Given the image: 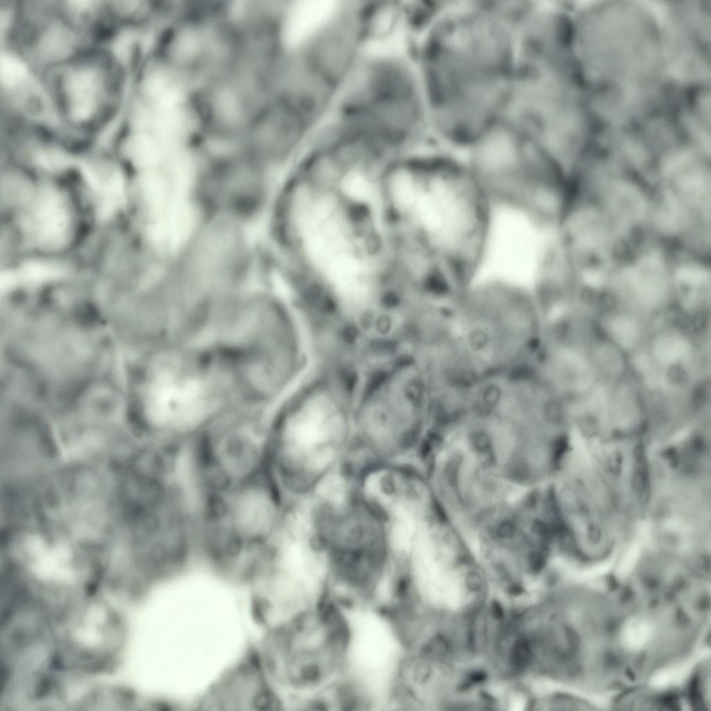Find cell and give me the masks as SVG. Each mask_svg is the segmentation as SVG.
I'll return each instance as SVG.
<instances>
[{
	"label": "cell",
	"instance_id": "cell-4",
	"mask_svg": "<svg viewBox=\"0 0 711 711\" xmlns=\"http://www.w3.org/2000/svg\"><path fill=\"white\" fill-rule=\"evenodd\" d=\"M130 72L109 44H97L42 75L58 133L83 137L110 128L126 110Z\"/></svg>",
	"mask_w": 711,
	"mask_h": 711
},
{
	"label": "cell",
	"instance_id": "cell-12",
	"mask_svg": "<svg viewBox=\"0 0 711 711\" xmlns=\"http://www.w3.org/2000/svg\"><path fill=\"white\" fill-rule=\"evenodd\" d=\"M618 294L644 304L664 299L670 289V276L664 259L658 251H651L621 269L612 277Z\"/></svg>",
	"mask_w": 711,
	"mask_h": 711
},
{
	"label": "cell",
	"instance_id": "cell-2",
	"mask_svg": "<svg viewBox=\"0 0 711 711\" xmlns=\"http://www.w3.org/2000/svg\"><path fill=\"white\" fill-rule=\"evenodd\" d=\"M291 502L269 470L202 497L199 553L235 578H255L271 569Z\"/></svg>",
	"mask_w": 711,
	"mask_h": 711
},
{
	"label": "cell",
	"instance_id": "cell-1",
	"mask_svg": "<svg viewBox=\"0 0 711 711\" xmlns=\"http://www.w3.org/2000/svg\"><path fill=\"white\" fill-rule=\"evenodd\" d=\"M310 535L326 565L328 587L350 602L378 595L394 563L387 517L358 487L305 503Z\"/></svg>",
	"mask_w": 711,
	"mask_h": 711
},
{
	"label": "cell",
	"instance_id": "cell-7",
	"mask_svg": "<svg viewBox=\"0 0 711 711\" xmlns=\"http://www.w3.org/2000/svg\"><path fill=\"white\" fill-rule=\"evenodd\" d=\"M268 428L218 421L187 448L188 471L200 498L269 470Z\"/></svg>",
	"mask_w": 711,
	"mask_h": 711
},
{
	"label": "cell",
	"instance_id": "cell-15",
	"mask_svg": "<svg viewBox=\"0 0 711 711\" xmlns=\"http://www.w3.org/2000/svg\"><path fill=\"white\" fill-rule=\"evenodd\" d=\"M85 174L100 199V214L107 216L119 206L123 198V184L115 170L94 167H85Z\"/></svg>",
	"mask_w": 711,
	"mask_h": 711
},
{
	"label": "cell",
	"instance_id": "cell-14",
	"mask_svg": "<svg viewBox=\"0 0 711 711\" xmlns=\"http://www.w3.org/2000/svg\"><path fill=\"white\" fill-rule=\"evenodd\" d=\"M39 240L48 245L59 244L65 236L68 219L60 196L48 190L42 194L33 221Z\"/></svg>",
	"mask_w": 711,
	"mask_h": 711
},
{
	"label": "cell",
	"instance_id": "cell-11",
	"mask_svg": "<svg viewBox=\"0 0 711 711\" xmlns=\"http://www.w3.org/2000/svg\"><path fill=\"white\" fill-rule=\"evenodd\" d=\"M592 185L600 197L601 210L618 237L626 235L647 217V199L635 184L621 178L613 167L597 165L592 171Z\"/></svg>",
	"mask_w": 711,
	"mask_h": 711
},
{
	"label": "cell",
	"instance_id": "cell-6",
	"mask_svg": "<svg viewBox=\"0 0 711 711\" xmlns=\"http://www.w3.org/2000/svg\"><path fill=\"white\" fill-rule=\"evenodd\" d=\"M98 590L62 607L53 614L55 658L63 674L89 678L113 670L128 644L124 612Z\"/></svg>",
	"mask_w": 711,
	"mask_h": 711
},
{
	"label": "cell",
	"instance_id": "cell-18",
	"mask_svg": "<svg viewBox=\"0 0 711 711\" xmlns=\"http://www.w3.org/2000/svg\"><path fill=\"white\" fill-rule=\"evenodd\" d=\"M500 392L495 387H489L484 393V399L488 404H494L499 399Z\"/></svg>",
	"mask_w": 711,
	"mask_h": 711
},
{
	"label": "cell",
	"instance_id": "cell-3",
	"mask_svg": "<svg viewBox=\"0 0 711 711\" xmlns=\"http://www.w3.org/2000/svg\"><path fill=\"white\" fill-rule=\"evenodd\" d=\"M353 424L326 393H314L269 424V469L292 500L313 496L339 472L350 451Z\"/></svg>",
	"mask_w": 711,
	"mask_h": 711
},
{
	"label": "cell",
	"instance_id": "cell-19",
	"mask_svg": "<svg viewBox=\"0 0 711 711\" xmlns=\"http://www.w3.org/2000/svg\"><path fill=\"white\" fill-rule=\"evenodd\" d=\"M470 340L471 343L474 346L480 348L484 346L486 343L487 336L483 332L476 331L471 335Z\"/></svg>",
	"mask_w": 711,
	"mask_h": 711
},
{
	"label": "cell",
	"instance_id": "cell-16",
	"mask_svg": "<svg viewBox=\"0 0 711 711\" xmlns=\"http://www.w3.org/2000/svg\"><path fill=\"white\" fill-rule=\"evenodd\" d=\"M651 632L649 623L640 619L633 620L623 631V643L630 649H639L647 642Z\"/></svg>",
	"mask_w": 711,
	"mask_h": 711
},
{
	"label": "cell",
	"instance_id": "cell-10",
	"mask_svg": "<svg viewBox=\"0 0 711 711\" xmlns=\"http://www.w3.org/2000/svg\"><path fill=\"white\" fill-rule=\"evenodd\" d=\"M565 231L578 274L590 286L601 287L610 277L613 249L619 238L611 224L601 210L586 206L569 216Z\"/></svg>",
	"mask_w": 711,
	"mask_h": 711
},
{
	"label": "cell",
	"instance_id": "cell-17",
	"mask_svg": "<svg viewBox=\"0 0 711 711\" xmlns=\"http://www.w3.org/2000/svg\"><path fill=\"white\" fill-rule=\"evenodd\" d=\"M698 659L696 657L682 665L659 673L653 678L652 680L653 684L658 687H663L677 683L687 675L694 663Z\"/></svg>",
	"mask_w": 711,
	"mask_h": 711
},
{
	"label": "cell",
	"instance_id": "cell-13",
	"mask_svg": "<svg viewBox=\"0 0 711 711\" xmlns=\"http://www.w3.org/2000/svg\"><path fill=\"white\" fill-rule=\"evenodd\" d=\"M329 1H306L289 7L281 15L280 42L298 44L320 28L331 17L335 9Z\"/></svg>",
	"mask_w": 711,
	"mask_h": 711
},
{
	"label": "cell",
	"instance_id": "cell-9",
	"mask_svg": "<svg viewBox=\"0 0 711 711\" xmlns=\"http://www.w3.org/2000/svg\"><path fill=\"white\" fill-rule=\"evenodd\" d=\"M251 260L242 224L203 217L172 260L171 276L179 288L214 291L242 278Z\"/></svg>",
	"mask_w": 711,
	"mask_h": 711
},
{
	"label": "cell",
	"instance_id": "cell-8",
	"mask_svg": "<svg viewBox=\"0 0 711 711\" xmlns=\"http://www.w3.org/2000/svg\"><path fill=\"white\" fill-rule=\"evenodd\" d=\"M270 169L240 150L203 154L193 190L201 217L244 225L257 216L268 203Z\"/></svg>",
	"mask_w": 711,
	"mask_h": 711
},
{
	"label": "cell",
	"instance_id": "cell-5",
	"mask_svg": "<svg viewBox=\"0 0 711 711\" xmlns=\"http://www.w3.org/2000/svg\"><path fill=\"white\" fill-rule=\"evenodd\" d=\"M328 594L293 613L271 635L267 662L283 683L315 693L344 671L350 643V619Z\"/></svg>",
	"mask_w": 711,
	"mask_h": 711
}]
</instances>
